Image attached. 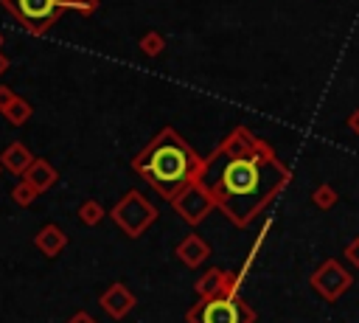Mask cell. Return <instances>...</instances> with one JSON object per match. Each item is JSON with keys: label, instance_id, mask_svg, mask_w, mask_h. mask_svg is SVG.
I'll list each match as a JSON object with an SVG mask.
<instances>
[{"label": "cell", "instance_id": "obj_23", "mask_svg": "<svg viewBox=\"0 0 359 323\" xmlns=\"http://www.w3.org/2000/svg\"><path fill=\"white\" fill-rule=\"evenodd\" d=\"M67 323H98V320H95L90 312H76V315H73Z\"/></svg>", "mask_w": 359, "mask_h": 323}, {"label": "cell", "instance_id": "obj_8", "mask_svg": "<svg viewBox=\"0 0 359 323\" xmlns=\"http://www.w3.org/2000/svg\"><path fill=\"white\" fill-rule=\"evenodd\" d=\"M98 306H101L112 320H123V317L137 306V298H135V292H132L126 284L115 281V284H109V286L98 295Z\"/></svg>", "mask_w": 359, "mask_h": 323}, {"label": "cell", "instance_id": "obj_12", "mask_svg": "<svg viewBox=\"0 0 359 323\" xmlns=\"http://www.w3.org/2000/svg\"><path fill=\"white\" fill-rule=\"evenodd\" d=\"M20 180H25L36 194H42V191H48V188L59 180V171H56L45 157H34V163L28 166V171H25Z\"/></svg>", "mask_w": 359, "mask_h": 323}, {"label": "cell", "instance_id": "obj_13", "mask_svg": "<svg viewBox=\"0 0 359 323\" xmlns=\"http://www.w3.org/2000/svg\"><path fill=\"white\" fill-rule=\"evenodd\" d=\"M222 278H224V270L219 267H208L196 281H194V292L199 301H208V298H216L222 292Z\"/></svg>", "mask_w": 359, "mask_h": 323}, {"label": "cell", "instance_id": "obj_21", "mask_svg": "<svg viewBox=\"0 0 359 323\" xmlns=\"http://www.w3.org/2000/svg\"><path fill=\"white\" fill-rule=\"evenodd\" d=\"M342 256H345V261H351L356 270H359V236H353L348 244H345V250H342Z\"/></svg>", "mask_w": 359, "mask_h": 323}, {"label": "cell", "instance_id": "obj_5", "mask_svg": "<svg viewBox=\"0 0 359 323\" xmlns=\"http://www.w3.org/2000/svg\"><path fill=\"white\" fill-rule=\"evenodd\" d=\"M109 216H112V222L129 236V239H137V236H143L151 225H154V219L160 216L157 213V208L140 194V191H126L115 205H112V211H109Z\"/></svg>", "mask_w": 359, "mask_h": 323}, {"label": "cell", "instance_id": "obj_26", "mask_svg": "<svg viewBox=\"0 0 359 323\" xmlns=\"http://www.w3.org/2000/svg\"><path fill=\"white\" fill-rule=\"evenodd\" d=\"M0 45H3V34H0Z\"/></svg>", "mask_w": 359, "mask_h": 323}, {"label": "cell", "instance_id": "obj_16", "mask_svg": "<svg viewBox=\"0 0 359 323\" xmlns=\"http://www.w3.org/2000/svg\"><path fill=\"white\" fill-rule=\"evenodd\" d=\"M137 48H140V53L157 59V56L165 51V37H163L160 31H146V34L137 39Z\"/></svg>", "mask_w": 359, "mask_h": 323}, {"label": "cell", "instance_id": "obj_10", "mask_svg": "<svg viewBox=\"0 0 359 323\" xmlns=\"http://www.w3.org/2000/svg\"><path fill=\"white\" fill-rule=\"evenodd\" d=\"M31 163H34V154H31V149H28L22 140H14V143H8V146L0 152V169H3V171H11V174H17V177H22Z\"/></svg>", "mask_w": 359, "mask_h": 323}, {"label": "cell", "instance_id": "obj_11", "mask_svg": "<svg viewBox=\"0 0 359 323\" xmlns=\"http://www.w3.org/2000/svg\"><path fill=\"white\" fill-rule=\"evenodd\" d=\"M34 247H36L42 256L53 258V256H59V253L67 247V233H65L59 225L48 222V225H45V228H39V233L34 236Z\"/></svg>", "mask_w": 359, "mask_h": 323}, {"label": "cell", "instance_id": "obj_24", "mask_svg": "<svg viewBox=\"0 0 359 323\" xmlns=\"http://www.w3.org/2000/svg\"><path fill=\"white\" fill-rule=\"evenodd\" d=\"M348 126H351V132L359 138V107H356V110L348 115Z\"/></svg>", "mask_w": 359, "mask_h": 323}, {"label": "cell", "instance_id": "obj_6", "mask_svg": "<svg viewBox=\"0 0 359 323\" xmlns=\"http://www.w3.org/2000/svg\"><path fill=\"white\" fill-rule=\"evenodd\" d=\"M309 284H311V289H314L323 301L334 303V301H339V298L353 286V272L345 270L342 261L325 258V261L309 275Z\"/></svg>", "mask_w": 359, "mask_h": 323}, {"label": "cell", "instance_id": "obj_7", "mask_svg": "<svg viewBox=\"0 0 359 323\" xmlns=\"http://www.w3.org/2000/svg\"><path fill=\"white\" fill-rule=\"evenodd\" d=\"M171 205H174L177 216H180L185 225H191V228L202 225V222L208 219V213L216 208L213 197L208 194V188H205L202 183H194L191 188H185V191H182Z\"/></svg>", "mask_w": 359, "mask_h": 323}, {"label": "cell", "instance_id": "obj_22", "mask_svg": "<svg viewBox=\"0 0 359 323\" xmlns=\"http://www.w3.org/2000/svg\"><path fill=\"white\" fill-rule=\"evenodd\" d=\"M14 98H17V93H14L11 87H6V84H0V112H3V110H6V107H8L11 101H14Z\"/></svg>", "mask_w": 359, "mask_h": 323}, {"label": "cell", "instance_id": "obj_2", "mask_svg": "<svg viewBox=\"0 0 359 323\" xmlns=\"http://www.w3.org/2000/svg\"><path fill=\"white\" fill-rule=\"evenodd\" d=\"M202 166L205 157H199L174 126H163L132 157V171L140 174L165 202H174L185 188L199 183Z\"/></svg>", "mask_w": 359, "mask_h": 323}, {"label": "cell", "instance_id": "obj_19", "mask_svg": "<svg viewBox=\"0 0 359 323\" xmlns=\"http://www.w3.org/2000/svg\"><path fill=\"white\" fill-rule=\"evenodd\" d=\"M36 197H39V194H36V191H34V188H31L25 180H20V183L11 188V199H14L20 208H28V205H31Z\"/></svg>", "mask_w": 359, "mask_h": 323}, {"label": "cell", "instance_id": "obj_4", "mask_svg": "<svg viewBox=\"0 0 359 323\" xmlns=\"http://www.w3.org/2000/svg\"><path fill=\"white\" fill-rule=\"evenodd\" d=\"M255 309L241 295H216L208 301H196L188 312V323H255Z\"/></svg>", "mask_w": 359, "mask_h": 323}, {"label": "cell", "instance_id": "obj_18", "mask_svg": "<svg viewBox=\"0 0 359 323\" xmlns=\"http://www.w3.org/2000/svg\"><path fill=\"white\" fill-rule=\"evenodd\" d=\"M269 228H272V219H266L264 225H261V230H258V236H255V242H252V247H250V253L244 256V264H241V270H236L241 278L250 272V267H252V261H255V256H258V250H261V244H264V239H266V233H269Z\"/></svg>", "mask_w": 359, "mask_h": 323}, {"label": "cell", "instance_id": "obj_9", "mask_svg": "<svg viewBox=\"0 0 359 323\" xmlns=\"http://www.w3.org/2000/svg\"><path fill=\"white\" fill-rule=\"evenodd\" d=\"M174 256H177L185 267L196 270V267H202V264L210 258V244H208L199 233H188V236H182L180 244L174 247Z\"/></svg>", "mask_w": 359, "mask_h": 323}, {"label": "cell", "instance_id": "obj_3", "mask_svg": "<svg viewBox=\"0 0 359 323\" xmlns=\"http://www.w3.org/2000/svg\"><path fill=\"white\" fill-rule=\"evenodd\" d=\"M73 0H0V6L20 22L28 34L42 37L48 34L56 20L70 8Z\"/></svg>", "mask_w": 359, "mask_h": 323}, {"label": "cell", "instance_id": "obj_15", "mask_svg": "<svg viewBox=\"0 0 359 323\" xmlns=\"http://www.w3.org/2000/svg\"><path fill=\"white\" fill-rule=\"evenodd\" d=\"M337 202H339V194H337V188H334L331 183H320V185L311 191V205L320 208V211H331Z\"/></svg>", "mask_w": 359, "mask_h": 323}, {"label": "cell", "instance_id": "obj_17", "mask_svg": "<svg viewBox=\"0 0 359 323\" xmlns=\"http://www.w3.org/2000/svg\"><path fill=\"white\" fill-rule=\"evenodd\" d=\"M104 216H107V211H104V205H101L98 199H84V202L79 205V219H81V225H87V228L98 225Z\"/></svg>", "mask_w": 359, "mask_h": 323}, {"label": "cell", "instance_id": "obj_25", "mask_svg": "<svg viewBox=\"0 0 359 323\" xmlns=\"http://www.w3.org/2000/svg\"><path fill=\"white\" fill-rule=\"evenodd\" d=\"M6 70H8V59H6V56H3V53H0V76H3V73H6Z\"/></svg>", "mask_w": 359, "mask_h": 323}, {"label": "cell", "instance_id": "obj_14", "mask_svg": "<svg viewBox=\"0 0 359 323\" xmlns=\"http://www.w3.org/2000/svg\"><path fill=\"white\" fill-rule=\"evenodd\" d=\"M31 112H34V107H31L22 95H17V98L3 110V115H6V121H8L11 126H22V124L31 118Z\"/></svg>", "mask_w": 359, "mask_h": 323}, {"label": "cell", "instance_id": "obj_20", "mask_svg": "<svg viewBox=\"0 0 359 323\" xmlns=\"http://www.w3.org/2000/svg\"><path fill=\"white\" fill-rule=\"evenodd\" d=\"M98 0H73L70 3V11H76V14H81V17H90V14H95L98 11Z\"/></svg>", "mask_w": 359, "mask_h": 323}, {"label": "cell", "instance_id": "obj_27", "mask_svg": "<svg viewBox=\"0 0 359 323\" xmlns=\"http://www.w3.org/2000/svg\"><path fill=\"white\" fill-rule=\"evenodd\" d=\"M0 171H3V169H0Z\"/></svg>", "mask_w": 359, "mask_h": 323}, {"label": "cell", "instance_id": "obj_1", "mask_svg": "<svg viewBox=\"0 0 359 323\" xmlns=\"http://www.w3.org/2000/svg\"><path fill=\"white\" fill-rule=\"evenodd\" d=\"M199 183L236 228H247L292 183V171L269 140L247 126H233L205 157Z\"/></svg>", "mask_w": 359, "mask_h": 323}]
</instances>
